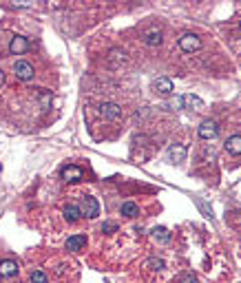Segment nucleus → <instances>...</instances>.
<instances>
[{
  "instance_id": "obj_1",
  "label": "nucleus",
  "mask_w": 241,
  "mask_h": 283,
  "mask_svg": "<svg viewBox=\"0 0 241 283\" xmlns=\"http://www.w3.org/2000/svg\"><path fill=\"white\" fill-rule=\"evenodd\" d=\"M179 49H182V51H186V53L199 51V49H201L199 35H195V33H184L182 38H179Z\"/></svg>"
},
{
  "instance_id": "obj_2",
  "label": "nucleus",
  "mask_w": 241,
  "mask_h": 283,
  "mask_svg": "<svg viewBox=\"0 0 241 283\" xmlns=\"http://www.w3.org/2000/svg\"><path fill=\"white\" fill-rule=\"evenodd\" d=\"M82 215L89 217V219H95V217L100 215V203L95 197H91V195H86L84 199H82Z\"/></svg>"
},
{
  "instance_id": "obj_3",
  "label": "nucleus",
  "mask_w": 241,
  "mask_h": 283,
  "mask_svg": "<svg viewBox=\"0 0 241 283\" xmlns=\"http://www.w3.org/2000/svg\"><path fill=\"white\" fill-rule=\"evenodd\" d=\"M29 51V40L25 38V35H14L9 42V53H14V56H23V53Z\"/></svg>"
},
{
  "instance_id": "obj_4",
  "label": "nucleus",
  "mask_w": 241,
  "mask_h": 283,
  "mask_svg": "<svg viewBox=\"0 0 241 283\" xmlns=\"http://www.w3.org/2000/svg\"><path fill=\"white\" fill-rule=\"evenodd\" d=\"M217 135H219L217 122H213V119H206V122H201V126H199V137H201V140H214Z\"/></svg>"
},
{
  "instance_id": "obj_5",
  "label": "nucleus",
  "mask_w": 241,
  "mask_h": 283,
  "mask_svg": "<svg viewBox=\"0 0 241 283\" xmlns=\"http://www.w3.org/2000/svg\"><path fill=\"white\" fill-rule=\"evenodd\" d=\"M14 71H16V78L25 80V82H29V80H33V66L29 64V62L20 60L14 64Z\"/></svg>"
},
{
  "instance_id": "obj_6",
  "label": "nucleus",
  "mask_w": 241,
  "mask_h": 283,
  "mask_svg": "<svg viewBox=\"0 0 241 283\" xmlns=\"http://www.w3.org/2000/svg\"><path fill=\"white\" fill-rule=\"evenodd\" d=\"M100 113H102V117H107V119H120L122 109L115 104V102H104V104L100 106Z\"/></svg>"
},
{
  "instance_id": "obj_7",
  "label": "nucleus",
  "mask_w": 241,
  "mask_h": 283,
  "mask_svg": "<svg viewBox=\"0 0 241 283\" xmlns=\"http://www.w3.org/2000/svg\"><path fill=\"white\" fill-rule=\"evenodd\" d=\"M168 159L173 164H179L186 159V146L184 144H170L168 146Z\"/></svg>"
},
{
  "instance_id": "obj_8",
  "label": "nucleus",
  "mask_w": 241,
  "mask_h": 283,
  "mask_svg": "<svg viewBox=\"0 0 241 283\" xmlns=\"http://www.w3.org/2000/svg\"><path fill=\"white\" fill-rule=\"evenodd\" d=\"M82 177H84V170H82L80 166H64L62 168V179L64 181H80Z\"/></svg>"
},
{
  "instance_id": "obj_9",
  "label": "nucleus",
  "mask_w": 241,
  "mask_h": 283,
  "mask_svg": "<svg viewBox=\"0 0 241 283\" xmlns=\"http://www.w3.org/2000/svg\"><path fill=\"white\" fill-rule=\"evenodd\" d=\"M86 248V237L84 234H73V237L67 239V250L71 252H80Z\"/></svg>"
},
{
  "instance_id": "obj_10",
  "label": "nucleus",
  "mask_w": 241,
  "mask_h": 283,
  "mask_svg": "<svg viewBox=\"0 0 241 283\" xmlns=\"http://www.w3.org/2000/svg\"><path fill=\"white\" fill-rule=\"evenodd\" d=\"M153 86H155V91L160 93V95H170V93H173V82H170V78H157L155 82H153Z\"/></svg>"
},
{
  "instance_id": "obj_11",
  "label": "nucleus",
  "mask_w": 241,
  "mask_h": 283,
  "mask_svg": "<svg viewBox=\"0 0 241 283\" xmlns=\"http://www.w3.org/2000/svg\"><path fill=\"white\" fill-rule=\"evenodd\" d=\"M182 100H184V109H190V111H201V109H204V102H201V97L192 95V93L182 95Z\"/></svg>"
},
{
  "instance_id": "obj_12",
  "label": "nucleus",
  "mask_w": 241,
  "mask_h": 283,
  "mask_svg": "<svg viewBox=\"0 0 241 283\" xmlns=\"http://www.w3.org/2000/svg\"><path fill=\"white\" fill-rule=\"evenodd\" d=\"M223 148H226L230 155H241V135L228 137L226 144H223Z\"/></svg>"
},
{
  "instance_id": "obj_13",
  "label": "nucleus",
  "mask_w": 241,
  "mask_h": 283,
  "mask_svg": "<svg viewBox=\"0 0 241 283\" xmlns=\"http://www.w3.org/2000/svg\"><path fill=\"white\" fill-rule=\"evenodd\" d=\"M80 217H82V208L80 206H76V203H69V206H64V219H67V221L76 224Z\"/></svg>"
},
{
  "instance_id": "obj_14",
  "label": "nucleus",
  "mask_w": 241,
  "mask_h": 283,
  "mask_svg": "<svg viewBox=\"0 0 241 283\" xmlns=\"http://www.w3.org/2000/svg\"><path fill=\"white\" fill-rule=\"evenodd\" d=\"M18 274V263L16 261H2L0 263V277H16Z\"/></svg>"
},
{
  "instance_id": "obj_15",
  "label": "nucleus",
  "mask_w": 241,
  "mask_h": 283,
  "mask_svg": "<svg viewBox=\"0 0 241 283\" xmlns=\"http://www.w3.org/2000/svg\"><path fill=\"white\" fill-rule=\"evenodd\" d=\"M122 215L124 217H131V219H133V217H137L139 215V208H137V203H133V201H124L122 203Z\"/></svg>"
},
{
  "instance_id": "obj_16",
  "label": "nucleus",
  "mask_w": 241,
  "mask_h": 283,
  "mask_svg": "<svg viewBox=\"0 0 241 283\" xmlns=\"http://www.w3.org/2000/svg\"><path fill=\"white\" fill-rule=\"evenodd\" d=\"M146 44L148 47H160L161 44V31L160 29H151L146 33Z\"/></svg>"
},
{
  "instance_id": "obj_17",
  "label": "nucleus",
  "mask_w": 241,
  "mask_h": 283,
  "mask_svg": "<svg viewBox=\"0 0 241 283\" xmlns=\"http://www.w3.org/2000/svg\"><path fill=\"white\" fill-rule=\"evenodd\" d=\"M51 100H54V93L47 91V88H40V106H42L45 111L51 106Z\"/></svg>"
},
{
  "instance_id": "obj_18",
  "label": "nucleus",
  "mask_w": 241,
  "mask_h": 283,
  "mask_svg": "<svg viewBox=\"0 0 241 283\" xmlns=\"http://www.w3.org/2000/svg\"><path fill=\"white\" fill-rule=\"evenodd\" d=\"M153 237L157 239V241H170V232L166 228H153Z\"/></svg>"
},
{
  "instance_id": "obj_19",
  "label": "nucleus",
  "mask_w": 241,
  "mask_h": 283,
  "mask_svg": "<svg viewBox=\"0 0 241 283\" xmlns=\"http://www.w3.org/2000/svg\"><path fill=\"white\" fill-rule=\"evenodd\" d=\"M31 283H49V279L42 270H36V272H31Z\"/></svg>"
},
{
  "instance_id": "obj_20",
  "label": "nucleus",
  "mask_w": 241,
  "mask_h": 283,
  "mask_svg": "<svg viewBox=\"0 0 241 283\" xmlns=\"http://www.w3.org/2000/svg\"><path fill=\"white\" fill-rule=\"evenodd\" d=\"M102 232H107V234L117 232V224H115V221H104V224H102Z\"/></svg>"
},
{
  "instance_id": "obj_21",
  "label": "nucleus",
  "mask_w": 241,
  "mask_h": 283,
  "mask_svg": "<svg viewBox=\"0 0 241 283\" xmlns=\"http://www.w3.org/2000/svg\"><path fill=\"white\" fill-rule=\"evenodd\" d=\"M111 60L115 62V64H117V62H124L126 60V53L120 51V49H113V51H111Z\"/></svg>"
},
{
  "instance_id": "obj_22",
  "label": "nucleus",
  "mask_w": 241,
  "mask_h": 283,
  "mask_svg": "<svg viewBox=\"0 0 241 283\" xmlns=\"http://www.w3.org/2000/svg\"><path fill=\"white\" fill-rule=\"evenodd\" d=\"M166 109H184V100H182V95L179 97H175V100H170V102H166Z\"/></svg>"
},
{
  "instance_id": "obj_23",
  "label": "nucleus",
  "mask_w": 241,
  "mask_h": 283,
  "mask_svg": "<svg viewBox=\"0 0 241 283\" xmlns=\"http://www.w3.org/2000/svg\"><path fill=\"white\" fill-rule=\"evenodd\" d=\"M146 265H148V268H153V270H161V268H164V261H161V259H151Z\"/></svg>"
},
{
  "instance_id": "obj_24",
  "label": "nucleus",
  "mask_w": 241,
  "mask_h": 283,
  "mask_svg": "<svg viewBox=\"0 0 241 283\" xmlns=\"http://www.w3.org/2000/svg\"><path fill=\"white\" fill-rule=\"evenodd\" d=\"M182 283H197V281H195V277H192V274H184Z\"/></svg>"
},
{
  "instance_id": "obj_25",
  "label": "nucleus",
  "mask_w": 241,
  "mask_h": 283,
  "mask_svg": "<svg viewBox=\"0 0 241 283\" xmlns=\"http://www.w3.org/2000/svg\"><path fill=\"white\" fill-rule=\"evenodd\" d=\"M5 84V71H0V86Z\"/></svg>"
},
{
  "instance_id": "obj_26",
  "label": "nucleus",
  "mask_w": 241,
  "mask_h": 283,
  "mask_svg": "<svg viewBox=\"0 0 241 283\" xmlns=\"http://www.w3.org/2000/svg\"><path fill=\"white\" fill-rule=\"evenodd\" d=\"M239 27H241V20H239Z\"/></svg>"
}]
</instances>
